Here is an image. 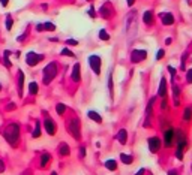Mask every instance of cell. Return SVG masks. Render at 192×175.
Wrapping results in <instances>:
<instances>
[{
    "label": "cell",
    "instance_id": "6da1fadb",
    "mask_svg": "<svg viewBox=\"0 0 192 175\" xmlns=\"http://www.w3.org/2000/svg\"><path fill=\"white\" fill-rule=\"evenodd\" d=\"M3 136H5V139L12 147H17L18 139H20V126H18L17 123L8 124V126L5 127V130H3Z\"/></svg>",
    "mask_w": 192,
    "mask_h": 175
},
{
    "label": "cell",
    "instance_id": "7a4b0ae2",
    "mask_svg": "<svg viewBox=\"0 0 192 175\" xmlns=\"http://www.w3.org/2000/svg\"><path fill=\"white\" fill-rule=\"evenodd\" d=\"M56 73H57V66H56L54 63H48V65L44 67V84L48 85L51 81L54 79Z\"/></svg>",
    "mask_w": 192,
    "mask_h": 175
},
{
    "label": "cell",
    "instance_id": "3957f363",
    "mask_svg": "<svg viewBox=\"0 0 192 175\" xmlns=\"http://www.w3.org/2000/svg\"><path fill=\"white\" fill-rule=\"evenodd\" d=\"M42 60H44V54H36L35 51H30L27 56H26V63H27L29 66H36Z\"/></svg>",
    "mask_w": 192,
    "mask_h": 175
},
{
    "label": "cell",
    "instance_id": "277c9868",
    "mask_svg": "<svg viewBox=\"0 0 192 175\" xmlns=\"http://www.w3.org/2000/svg\"><path fill=\"white\" fill-rule=\"evenodd\" d=\"M87 61H89V66L92 67V70H93L96 75H99V73H101V63H102L101 57H99V56H90Z\"/></svg>",
    "mask_w": 192,
    "mask_h": 175
},
{
    "label": "cell",
    "instance_id": "5b68a950",
    "mask_svg": "<svg viewBox=\"0 0 192 175\" xmlns=\"http://www.w3.org/2000/svg\"><path fill=\"white\" fill-rule=\"evenodd\" d=\"M68 130L71 132V135L74 136L75 139H80V120H71V123H69V126H68Z\"/></svg>",
    "mask_w": 192,
    "mask_h": 175
},
{
    "label": "cell",
    "instance_id": "8992f818",
    "mask_svg": "<svg viewBox=\"0 0 192 175\" xmlns=\"http://www.w3.org/2000/svg\"><path fill=\"white\" fill-rule=\"evenodd\" d=\"M147 144H149V150L152 153H158L159 148H161V139L156 138V136H152V138L147 139Z\"/></svg>",
    "mask_w": 192,
    "mask_h": 175
},
{
    "label": "cell",
    "instance_id": "52a82bcc",
    "mask_svg": "<svg viewBox=\"0 0 192 175\" xmlns=\"http://www.w3.org/2000/svg\"><path fill=\"white\" fill-rule=\"evenodd\" d=\"M146 57H147V53L144 51V49H134L132 54H131V60L134 61V63H138V61L146 60Z\"/></svg>",
    "mask_w": 192,
    "mask_h": 175
},
{
    "label": "cell",
    "instance_id": "ba28073f",
    "mask_svg": "<svg viewBox=\"0 0 192 175\" xmlns=\"http://www.w3.org/2000/svg\"><path fill=\"white\" fill-rule=\"evenodd\" d=\"M164 144H165L167 148L173 147V144H174V129H167V130H165V133H164Z\"/></svg>",
    "mask_w": 192,
    "mask_h": 175
},
{
    "label": "cell",
    "instance_id": "9c48e42d",
    "mask_svg": "<svg viewBox=\"0 0 192 175\" xmlns=\"http://www.w3.org/2000/svg\"><path fill=\"white\" fill-rule=\"evenodd\" d=\"M44 126H45V130H47V133H48L50 136H54V135H56L57 126H56V123H54L53 120L47 118V120L44 121Z\"/></svg>",
    "mask_w": 192,
    "mask_h": 175
},
{
    "label": "cell",
    "instance_id": "30bf717a",
    "mask_svg": "<svg viewBox=\"0 0 192 175\" xmlns=\"http://www.w3.org/2000/svg\"><path fill=\"white\" fill-rule=\"evenodd\" d=\"M161 17V21L164 26H171V24L174 22V15L170 14V12H164V14H159Z\"/></svg>",
    "mask_w": 192,
    "mask_h": 175
},
{
    "label": "cell",
    "instance_id": "8fae6325",
    "mask_svg": "<svg viewBox=\"0 0 192 175\" xmlns=\"http://www.w3.org/2000/svg\"><path fill=\"white\" fill-rule=\"evenodd\" d=\"M80 73H81V66H80V63H77V65H74V69H72V81L78 82L81 79Z\"/></svg>",
    "mask_w": 192,
    "mask_h": 175
},
{
    "label": "cell",
    "instance_id": "7c38bea8",
    "mask_svg": "<svg viewBox=\"0 0 192 175\" xmlns=\"http://www.w3.org/2000/svg\"><path fill=\"white\" fill-rule=\"evenodd\" d=\"M99 14H101V17H102V18L108 20V18L111 17V14H113V11H111L110 5H104V6H101V9H99Z\"/></svg>",
    "mask_w": 192,
    "mask_h": 175
},
{
    "label": "cell",
    "instance_id": "4fadbf2b",
    "mask_svg": "<svg viewBox=\"0 0 192 175\" xmlns=\"http://www.w3.org/2000/svg\"><path fill=\"white\" fill-rule=\"evenodd\" d=\"M158 94L161 97H165V94H167V81H165V78H161V82H159V90H158Z\"/></svg>",
    "mask_w": 192,
    "mask_h": 175
},
{
    "label": "cell",
    "instance_id": "5bb4252c",
    "mask_svg": "<svg viewBox=\"0 0 192 175\" xmlns=\"http://www.w3.org/2000/svg\"><path fill=\"white\" fill-rule=\"evenodd\" d=\"M59 151H60V156H69L71 154V148H69V145L68 144H65V142H62L60 144V147H59Z\"/></svg>",
    "mask_w": 192,
    "mask_h": 175
},
{
    "label": "cell",
    "instance_id": "9a60e30c",
    "mask_svg": "<svg viewBox=\"0 0 192 175\" xmlns=\"http://www.w3.org/2000/svg\"><path fill=\"white\" fill-rule=\"evenodd\" d=\"M117 141H119L120 144H126V141H128V132H126V129L119 130V133H117Z\"/></svg>",
    "mask_w": 192,
    "mask_h": 175
},
{
    "label": "cell",
    "instance_id": "2e32d148",
    "mask_svg": "<svg viewBox=\"0 0 192 175\" xmlns=\"http://www.w3.org/2000/svg\"><path fill=\"white\" fill-rule=\"evenodd\" d=\"M87 117L90 118V120H93L95 123H102V117L98 114V112H95V111H89L87 112Z\"/></svg>",
    "mask_w": 192,
    "mask_h": 175
},
{
    "label": "cell",
    "instance_id": "e0dca14e",
    "mask_svg": "<svg viewBox=\"0 0 192 175\" xmlns=\"http://www.w3.org/2000/svg\"><path fill=\"white\" fill-rule=\"evenodd\" d=\"M23 84H24V73L23 70H18V94L23 96Z\"/></svg>",
    "mask_w": 192,
    "mask_h": 175
},
{
    "label": "cell",
    "instance_id": "ac0fdd59",
    "mask_svg": "<svg viewBox=\"0 0 192 175\" xmlns=\"http://www.w3.org/2000/svg\"><path fill=\"white\" fill-rule=\"evenodd\" d=\"M143 21H144V22L147 24V26H149V24H152V22H153V14H152V11H146V12H144Z\"/></svg>",
    "mask_w": 192,
    "mask_h": 175
},
{
    "label": "cell",
    "instance_id": "d6986e66",
    "mask_svg": "<svg viewBox=\"0 0 192 175\" xmlns=\"http://www.w3.org/2000/svg\"><path fill=\"white\" fill-rule=\"evenodd\" d=\"M105 168L110 171H116L117 169V162L116 160H107L105 162Z\"/></svg>",
    "mask_w": 192,
    "mask_h": 175
},
{
    "label": "cell",
    "instance_id": "ffe728a7",
    "mask_svg": "<svg viewBox=\"0 0 192 175\" xmlns=\"http://www.w3.org/2000/svg\"><path fill=\"white\" fill-rule=\"evenodd\" d=\"M120 160L123 162L125 165H131L132 162H134L132 156H129V154H120Z\"/></svg>",
    "mask_w": 192,
    "mask_h": 175
},
{
    "label": "cell",
    "instance_id": "44dd1931",
    "mask_svg": "<svg viewBox=\"0 0 192 175\" xmlns=\"http://www.w3.org/2000/svg\"><path fill=\"white\" fill-rule=\"evenodd\" d=\"M50 157H51V156H50L48 153H44V154L41 156V166H42V168L47 166V163L50 162Z\"/></svg>",
    "mask_w": 192,
    "mask_h": 175
},
{
    "label": "cell",
    "instance_id": "7402d4cb",
    "mask_svg": "<svg viewBox=\"0 0 192 175\" xmlns=\"http://www.w3.org/2000/svg\"><path fill=\"white\" fill-rule=\"evenodd\" d=\"M39 136H41V123L36 121V126L33 130V138H39Z\"/></svg>",
    "mask_w": 192,
    "mask_h": 175
},
{
    "label": "cell",
    "instance_id": "603a6c76",
    "mask_svg": "<svg viewBox=\"0 0 192 175\" xmlns=\"http://www.w3.org/2000/svg\"><path fill=\"white\" fill-rule=\"evenodd\" d=\"M56 111H57V114H59V115H63V114H65V111H66V105L57 103V105H56Z\"/></svg>",
    "mask_w": 192,
    "mask_h": 175
},
{
    "label": "cell",
    "instance_id": "cb8c5ba5",
    "mask_svg": "<svg viewBox=\"0 0 192 175\" xmlns=\"http://www.w3.org/2000/svg\"><path fill=\"white\" fill-rule=\"evenodd\" d=\"M42 26H44V30H48V32H54V30H56V26H54L53 22H50V21H48V22H44Z\"/></svg>",
    "mask_w": 192,
    "mask_h": 175
},
{
    "label": "cell",
    "instance_id": "d4e9b609",
    "mask_svg": "<svg viewBox=\"0 0 192 175\" xmlns=\"http://www.w3.org/2000/svg\"><path fill=\"white\" fill-rule=\"evenodd\" d=\"M29 93L30 94H36L38 93V84L36 82H30L29 84Z\"/></svg>",
    "mask_w": 192,
    "mask_h": 175
},
{
    "label": "cell",
    "instance_id": "484cf974",
    "mask_svg": "<svg viewBox=\"0 0 192 175\" xmlns=\"http://www.w3.org/2000/svg\"><path fill=\"white\" fill-rule=\"evenodd\" d=\"M12 24H14V21H12V17H11V15H8V17H6V21H5L6 30H11V29H12Z\"/></svg>",
    "mask_w": 192,
    "mask_h": 175
},
{
    "label": "cell",
    "instance_id": "4316f807",
    "mask_svg": "<svg viewBox=\"0 0 192 175\" xmlns=\"http://www.w3.org/2000/svg\"><path fill=\"white\" fill-rule=\"evenodd\" d=\"M9 54H11V51H5V54H3V60H5V66H6V67H11V61H9Z\"/></svg>",
    "mask_w": 192,
    "mask_h": 175
},
{
    "label": "cell",
    "instance_id": "83f0119b",
    "mask_svg": "<svg viewBox=\"0 0 192 175\" xmlns=\"http://www.w3.org/2000/svg\"><path fill=\"white\" fill-rule=\"evenodd\" d=\"M191 117H192V111H191L189 108H186V109H185V112H183V120L189 121V120H191Z\"/></svg>",
    "mask_w": 192,
    "mask_h": 175
},
{
    "label": "cell",
    "instance_id": "f1b7e54d",
    "mask_svg": "<svg viewBox=\"0 0 192 175\" xmlns=\"http://www.w3.org/2000/svg\"><path fill=\"white\" fill-rule=\"evenodd\" d=\"M99 39H102V41H108V39H110V34H108L105 30H101V32H99Z\"/></svg>",
    "mask_w": 192,
    "mask_h": 175
},
{
    "label": "cell",
    "instance_id": "f546056e",
    "mask_svg": "<svg viewBox=\"0 0 192 175\" xmlns=\"http://www.w3.org/2000/svg\"><path fill=\"white\" fill-rule=\"evenodd\" d=\"M62 56H69V57H75V54L72 53V51H69L68 48H65V49H62V53H60Z\"/></svg>",
    "mask_w": 192,
    "mask_h": 175
},
{
    "label": "cell",
    "instance_id": "4dcf8cb0",
    "mask_svg": "<svg viewBox=\"0 0 192 175\" xmlns=\"http://www.w3.org/2000/svg\"><path fill=\"white\" fill-rule=\"evenodd\" d=\"M186 82L188 84H192V69H189L186 72Z\"/></svg>",
    "mask_w": 192,
    "mask_h": 175
},
{
    "label": "cell",
    "instance_id": "1f68e13d",
    "mask_svg": "<svg viewBox=\"0 0 192 175\" xmlns=\"http://www.w3.org/2000/svg\"><path fill=\"white\" fill-rule=\"evenodd\" d=\"M108 89H110V93H113V75L111 73L108 77Z\"/></svg>",
    "mask_w": 192,
    "mask_h": 175
},
{
    "label": "cell",
    "instance_id": "d6a6232c",
    "mask_svg": "<svg viewBox=\"0 0 192 175\" xmlns=\"http://www.w3.org/2000/svg\"><path fill=\"white\" fill-rule=\"evenodd\" d=\"M179 93H180V90H179V87H177V85H173V94H174V97H176V99L179 97Z\"/></svg>",
    "mask_w": 192,
    "mask_h": 175
},
{
    "label": "cell",
    "instance_id": "836d02e7",
    "mask_svg": "<svg viewBox=\"0 0 192 175\" xmlns=\"http://www.w3.org/2000/svg\"><path fill=\"white\" fill-rule=\"evenodd\" d=\"M87 14L90 15L92 18H95V15H96V14H95V8H93V6H90V8H89V11H87Z\"/></svg>",
    "mask_w": 192,
    "mask_h": 175
},
{
    "label": "cell",
    "instance_id": "e575fe53",
    "mask_svg": "<svg viewBox=\"0 0 192 175\" xmlns=\"http://www.w3.org/2000/svg\"><path fill=\"white\" fill-rule=\"evenodd\" d=\"M164 56H165V51H164V49H159L158 54H156V60H161Z\"/></svg>",
    "mask_w": 192,
    "mask_h": 175
},
{
    "label": "cell",
    "instance_id": "d590c367",
    "mask_svg": "<svg viewBox=\"0 0 192 175\" xmlns=\"http://www.w3.org/2000/svg\"><path fill=\"white\" fill-rule=\"evenodd\" d=\"M66 44H68V45L75 46V45H78V41H75V39H68V41H66Z\"/></svg>",
    "mask_w": 192,
    "mask_h": 175
},
{
    "label": "cell",
    "instance_id": "8d00e7d4",
    "mask_svg": "<svg viewBox=\"0 0 192 175\" xmlns=\"http://www.w3.org/2000/svg\"><path fill=\"white\" fill-rule=\"evenodd\" d=\"M168 72L173 75V78H174V75H176V69H174L173 66H168Z\"/></svg>",
    "mask_w": 192,
    "mask_h": 175
},
{
    "label": "cell",
    "instance_id": "74e56055",
    "mask_svg": "<svg viewBox=\"0 0 192 175\" xmlns=\"http://www.w3.org/2000/svg\"><path fill=\"white\" fill-rule=\"evenodd\" d=\"M6 109H8V111H14V109H15V103H9V105L6 106Z\"/></svg>",
    "mask_w": 192,
    "mask_h": 175
},
{
    "label": "cell",
    "instance_id": "f35d334b",
    "mask_svg": "<svg viewBox=\"0 0 192 175\" xmlns=\"http://www.w3.org/2000/svg\"><path fill=\"white\" fill-rule=\"evenodd\" d=\"M5 171V163H3V160L0 159V172H3Z\"/></svg>",
    "mask_w": 192,
    "mask_h": 175
},
{
    "label": "cell",
    "instance_id": "ab89813d",
    "mask_svg": "<svg viewBox=\"0 0 192 175\" xmlns=\"http://www.w3.org/2000/svg\"><path fill=\"white\" fill-rule=\"evenodd\" d=\"M80 154H81V157H86V150H84V147L80 148Z\"/></svg>",
    "mask_w": 192,
    "mask_h": 175
},
{
    "label": "cell",
    "instance_id": "60d3db41",
    "mask_svg": "<svg viewBox=\"0 0 192 175\" xmlns=\"http://www.w3.org/2000/svg\"><path fill=\"white\" fill-rule=\"evenodd\" d=\"M8 3H9V0H0V5L2 6H8Z\"/></svg>",
    "mask_w": 192,
    "mask_h": 175
},
{
    "label": "cell",
    "instance_id": "b9f144b4",
    "mask_svg": "<svg viewBox=\"0 0 192 175\" xmlns=\"http://www.w3.org/2000/svg\"><path fill=\"white\" fill-rule=\"evenodd\" d=\"M36 30H38V32H42V30H44V26H42V24H38Z\"/></svg>",
    "mask_w": 192,
    "mask_h": 175
},
{
    "label": "cell",
    "instance_id": "7bdbcfd3",
    "mask_svg": "<svg viewBox=\"0 0 192 175\" xmlns=\"http://www.w3.org/2000/svg\"><path fill=\"white\" fill-rule=\"evenodd\" d=\"M173 42V39H171V37H167V39H165V44H167V45H170Z\"/></svg>",
    "mask_w": 192,
    "mask_h": 175
},
{
    "label": "cell",
    "instance_id": "ee69618b",
    "mask_svg": "<svg viewBox=\"0 0 192 175\" xmlns=\"http://www.w3.org/2000/svg\"><path fill=\"white\" fill-rule=\"evenodd\" d=\"M126 2H128V6H132L135 3V0H126Z\"/></svg>",
    "mask_w": 192,
    "mask_h": 175
},
{
    "label": "cell",
    "instance_id": "f6af8a7d",
    "mask_svg": "<svg viewBox=\"0 0 192 175\" xmlns=\"http://www.w3.org/2000/svg\"><path fill=\"white\" fill-rule=\"evenodd\" d=\"M143 174H144V169H140V171H138L135 175H143Z\"/></svg>",
    "mask_w": 192,
    "mask_h": 175
},
{
    "label": "cell",
    "instance_id": "bcb514c9",
    "mask_svg": "<svg viewBox=\"0 0 192 175\" xmlns=\"http://www.w3.org/2000/svg\"><path fill=\"white\" fill-rule=\"evenodd\" d=\"M168 175H179V174L174 172V171H168Z\"/></svg>",
    "mask_w": 192,
    "mask_h": 175
},
{
    "label": "cell",
    "instance_id": "7dc6e473",
    "mask_svg": "<svg viewBox=\"0 0 192 175\" xmlns=\"http://www.w3.org/2000/svg\"><path fill=\"white\" fill-rule=\"evenodd\" d=\"M51 175H57V174H56V172H51Z\"/></svg>",
    "mask_w": 192,
    "mask_h": 175
},
{
    "label": "cell",
    "instance_id": "c3c4849f",
    "mask_svg": "<svg viewBox=\"0 0 192 175\" xmlns=\"http://www.w3.org/2000/svg\"><path fill=\"white\" fill-rule=\"evenodd\" d=\"M0 90H2V84H0Z\"/></svg>",
    "mask_w": 192,
    "mask_h": 175
},
{
    "label": "cell",
    "instance_id": "681fc988",
    "mask_svg": "<svg viewBox=\"0 0 192 175\" xmlns=\"http://www.w3.org/2000/svg\"><path fill=\"white\" fill-rule=\"evenodd\" d=\"M87 2H92V0H87Z\"/></svg>",
    "mask_w": 192,
    "mask_h": 175
}]
</instances>
